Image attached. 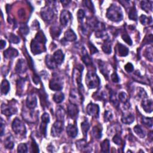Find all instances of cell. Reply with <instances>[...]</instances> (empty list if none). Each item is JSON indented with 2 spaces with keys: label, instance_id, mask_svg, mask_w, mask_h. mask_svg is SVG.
Returning <instances> with one entry per match:
<instances>
[{
  "label": "cell",
  "instance_id": "cell-1",
  "mask_svg": "<svg viewBox=\"0 0 153 153\" xmlns=\"http://www.w3.org/2000/svg\"><path fill=\"white\" fill-rule=\"evenodd\" d=\"M46 41V39L44 33L41 31L38 32L35 36V38L31 42V49L32 53L34 55L40 54L45 51Z\"/></svg>",
  "mask_w": 153,
  "mask_h": 153
},
{
  "label": "cell",
  "instance_id": "cell-2",
  "mask_svg": "<svg viewBox=\"0 0 153 153\" xmlns=\"http://www.w3.org/2000/svg\"><path fill=\"white\" fill-rule=\"evenodd\" d=\"M106 17L113 22H120L123 19V13L120 7L111 4L106 12Z\"/></svg>",
  "mask_w": 153,
  "mask_h": 153
},
{
  "label": "cell",
  "instance_id": "cell-3",
  "mask_svg": "<svg viewBox=\"0 0 153 153\" xmlns=\"http://www.w3.org/2000/svg\"><path fill=\"white\" fill-rule=\"evenodd\" d=\"M86 83L89 89L96 88L100 85V79L94 72H89L86 77Z\"/></svg>",
  "mask_w": 153,
  "mask_h": 153
},
{
  "label": "cell",
  "instance_id": "cell-4",
  "mask_svg": "<svg viewBox=\"0 0 153 153\" xmlns=\"http://www.w3.org/2000/svg\"><path fill=\"white\" fill-rule=\"evenodd\" d=\"M12 129L14 132H15L18 135H25L26 133V127L24 124L18 118L14 119L13 121Z\"/></svg>",
  "mask_w": 153,
  "mask_h": 153
},
{
  "label": "cell",
  "instance_id": "cell-5",
  "mask_svg": "<svg viewBox=\"0 0 153 153\" xmlns=\"http://www.w3.org/2000/svg\"><path fill=\"white\" fill-rule=\"evenodd\" d=\"M63 123L62 121L57 120L52 126L51 133L53 136H59L63 131Z\"/></svg>",
  "mask_w": 153,
  "mask_h": 153
},
{
  "label": "cell",
  "instance_id": "cell-6",
  "mask_svg": "<svg viewBox=\"0 0 153 153\" xmlns=\"http://www.w3.org/2000/svg\"><path fill=\"white\" fill-rule=\"evenodd\" d=\"M42 18L46 21H50L53 18L54 12L53 10L49 7H45L41 11Z\"/></svg>",
  "mask_w": 153,
  "mask_h": 153
},
{
  "label": "cell",
  "instance_id": "cell-7",
  "mask_svg": "<svg viewBox=\"0 0 153 153\" xmlns=\"http://www.w3.org/2000/svg\"><path fill=\"white\" fill-rule=\"evenodd\" d=\"M42 122L40 126V132L44 136L46 135V130L47 124L50 121V117L48 113H44L41 117Z\"/></svg>",
  "mask_w": 153,
  "mask_h": 153
},
{
  "label": "cell",
  "instance_id": "cell-8",
  "mask_svg": "<svg viewBox=\"0 0 153 153\" xmlns=\"http://www.w3.org/2000/svg\"><path fill=\"white\" fill-rule=\"evenodd\" d=\"M87 113L89 115L97 118L99 117V106L96 104L90 103L87 106Z\"/></svg>",
  "mask_w": 153,
  "mask_h": 153
},
{
  "label": "cell",
  "instance_id": "cell-9",
  "mask_svg": "<svg viewBox=\"0 0 153 153\" xmlns=\"http://www.w3.org/2000/svg\"><path fill=\"white\" fill-rule=\"evenodd\" d=\"M71 14L67 10H63L61 12L60 16V22L62 26H66L71 19Z\"/></svg>",
  "mask_w": 153,
  "mask_h": 153
},
{
  "label": "cell",
  "instance_id": "cell-10",
  "mask_svg": "<svg viewBox=\"0 0 153 153\" xmlns=\"http://www.w3.org/2000/svg\"><path fill=\"white\" fill-rule=\"evenodd\" d=\"M49 87L51 90L55 91H61L62 89V84L61 80L57 78H54L51 80Z\"/></svg>",
  "mask_w": 153,
  "mask_h": 153
},
{
  "label": "cell",
  "instance_id": "cell-11",
  "mask_svg": "<svg viewBox=\"0 0 153 153\" xmlns=\"http://www.w3.org/2000/svg\"><path fill=\"white\" fill-rule=\"evenodd\" d=\"M16 111V109L13 106L5 105V104H3L1 105V112L6 116H11L13 114H15Z\"/></svg>",
  "mask_w": 153,
  "mask_h": 153
},
{
  "label": "cell",
  "instance_id": "cell-12",
  "mask_svg": "<svg viewBox=\"0 0 153 153\" xmlns=\"http://www.w3.org/2000/svg\"><path fill=\"white\" fill-rule=\"evenodd\" d=\"M37 105V99L34 94L28 95L26 99V106L30 109H34Z\"/></svg>",
  "mask_w": 153,
  "mask_h": 153
},
{
  "label": "cell",
  "instance_id": "cell-13",
  "mask_svg": "<svg viewBox=\"0 0 153 153\" xmlns=\"http://www.w3.org/2000/svg\"><path fill=\"white\" fill-rule=\"evenodd\" d=\"M27 69L26 62L24 59H20L18 61L16 66V71L19 74H22L26 72Z\"/></svg>",
  "mask_w": 153,
  "mask_h": 153
},
{
  "label": "cell",
  "instance_id": "cell-14",
  "mask_svg": "<svg viewBox=\"0 0 153 153\" xmlns=\"http://www.w3.org/2000/svg\"><path fill=\"white\" fill-rule=\"evenodd\" d=\"M68 113L71 118H76L78 114V108L77 106L74 104H69L68 106Z\"/></svg>",
  "mask_w": 153,
  "mask_h": 153
},
{
  "label": "cell",
  "instance_id": "cell-15",
  "mask_svg": "<svg viewBox=\"0 0 153 153\" xmlns=\"http://www.w3.org/2000/svg\"><path fill=\"white\" fill-rule=\"evenodd\" d=\"M18 55V51L12 47L7 49L4 52V56L6 59H13Z\"/></svg>",
  "mask_w": 153,
  "mask_h": 153
},
{
  "label": "cell",
  "instance_id": "cell-16",
  "mask_svg": "<svg viewBox=\"0 0 153 153\" xmlns=\"http://www.w3.org/2000/svg\"><path fill=\"white\" fill-rule=\"evenodd\" d=\"M53 57L57 65H61L64 61L65 56L61 50H58L53 54Z\"/></svg>",
  "mask_w": 153,
  "mask_h": 153
},
{
  "label": "cell",
  "instance_id": "cell-17",
  "mask_svg": "<svg viewBox=\"0 0 153 153\" xmlns=\"http://www.w3.org/2000/svg\"><path fill=\"white\" fill-rule=\"evenodd\" d=\"M67 133L71 137H75L78 134V129L75 125H69L67 127Z\"/></svg>",
  "mask_w": 153,
  "mask_h": 153
},
{
  "label": "cell",
  "instance_id": "cell-18",
  "mask_svg": "<svg viewBox=\"0 0 153 153\" xmlns=\"http://www.w3.org/2000/svg\"><path fill=\"white\" fill-rule=\"evenodd\" d=\"M64 38L68 41H74L77 40V35L73 30L69 29L65 32Z\"/></svg>",
  "mask_w": 153,
  "mask_h": 153
},
{
  "label": "cell",
  "instance_id": "cell-19",
  "mask_svg": "<svg viewBox=\"0 0 153 153\" xmlns=\"http://www.w3.org/2000/svg\"><path fill=\"white\" fill-rule=\"evenodd\" d=\"M142 106L145 112L151 113L152 111V100L151 99L144 100L142 102Z\"/></svg>",
  "mask_w": 153,
  "mask_h": 153
},
{
  "label": "cell",
  "instance_id": "cell-20",
  "mask_svg": "<svg viewBox=\"0 0 153 153\" xmlns=\"http://www.w3.org/2000/svg\"><path fill=\"white\" fill-rule=\"evenodd\" d=\"M117 53L120 56H126L129 53V49L120 43H119L117 46Z\"/></svg>",
  "mask_w": 153,
  "mask_h": 153
},
{
  "label": "cell",
  "instance_id": "cell-21",
  "mask_svg": "<svg viewBox=\"0 0 153 153\" xmlns=\"http://www.w3.org/2000/svg\"><path fill=\"white\" fill-rule=\"evenodd\" d=\"M121 121L123 123L126 124V125H130L135 121V116L130 113L125 114L122 116Z\"/></svg>",
  "mask_w": 153,
  "mask_h": 153
},
{
  "label": "cell",
  "instance_id": "cell-22",
  "mask_svg": "<svg viewBox=\"0 0 153 153\" xmlns=\"http://www.w3.org/2000/svg\"><path fill=\"white\" fill-rule=\"evenodd\" d=\"M46 63L47 66L50 69H55L56 67L57 64L53 59V56L47 55L46 57Z\"/></svg>",
  "mask_w": 153,
  "mask_h": 153
},
{
  "label": "cell",
  "instance_id": "cell-23",
  "mask_svg": "<svg viewBox=\"0 0 153 153\" xmlns=\"http://www.w3.org/2000/svg\"><path fill=\"white\" fill-rule=\"evenodd\" d=\"M141 8L143 10L148 13L152 11V2L149 1H142L141 3Z\"/></svg>",
  "mask_w": 153,
  "mask_h": 153
},
{
  "label": "cell",
  "instance_id": "cell-24",
  "mask_svg": "<svg viewBox=\"0 0 153 153\" xmlns=\"http://www.w3.org/2000/svg\"><path fill=\"white\" fill-rule=\"evenodd\" d=\"M10 83L7 80H4L1 83V93L4 94H7L10 90Z\"/></svg>",
  "mask_w": 153,
  "mask_h": 153
},
{
  "label": "cell",
  "instance_id": "cell-25",
  "mask_svg": "<svg viewBox=\"0 0 153 153\" xmlns=\"http://www.w3.org/2000/svg\"><path fill=\"white\" fill-rule=\"evenodd\" d=\"M61 28L57 26H53L50 28V34L52 37L54 38H56L59 37V36L61 35Z\"/></svg>",
  "mask_w": 153,
  "mask_h": 153
},
{
  "label": "cell",
  "instance_id": "cell-26",
  "mask_svg": "<svg viewBox=\"0 0 153 153\" xmlns=\"http://www.w3.org/2000/svg\"><path fill=\"white\" fill-rule=\"evenodd\" d=\"M76 146L78 150L81 151L85 150L87 151V149H88V145H87L86 141L85 140H81L76 142Z\"/></svg>",
  "mask_w": 153,
  "mask_h": 153
},
{
  "label": "cell",
  "instance_id": "cell-27",
  "mask_svg": "<svg viewBox=\"0 0 153 153\" xmlns=\"http://www.w3.org/2000/svg\"><path fill=\"white\" fill-rule=\"evenodd\" d=\"M64 98H65L64 94L60 91L56 93L53 96V100L57 104L61 103L64 100Z\"/></svg>",
  "mask_w": 153,
  "mask_h": 153
},
{
  "label": "cell",
  "instance_id": "cell-28",
  "mask_svg": "<svg viewBox=\"0 0 153 153\" xmlns=\"http://www.w3.org/2000/svg\"><path fill=\"white\" fill-rule=\"evenodd\" d=\"M83 56H82V60L83 62L86 65H90L92 64V59L89 56L88 53H87V51L85 50V49H83Z\"/></svg>",
  "mask_w": 153,
  "mask_h": 153
},
{
  "label": "cell",
  "instance_id": "cell-29",
  "mask_svg": "<svg viewBox=\"0 0 153 153\" xmlns=\"http://www.w3.org/2000/svg\"><path fill=\"white\" fill-rule=\"evenodd\" d=\"M102 50L105 53L110 54L111 53V44L110 40H106L102 45Z\"/></svg>",
  "mask_w": 153,
  "mask_h": 153
},
{
  "label": "cell",
  "instance_id": "cell-30",
  "mask_svg": "<svg viewBox=\"0 0 153 153\" xmlns=\"http://www.w3.org/2000/svg\"><path fill=\"white\" fill-rule=\"evenodd\" d=\"M100 147L102 152H110V144L108 140H104L100 144Z\"/></svg>",
  "mask_w": 153,
  "mask_h": 153
},
{
  "label": "cell",
  "instance_id": "cell-31",
  "mask_svg": "<svg viewBox=\"0 0 153 153\" xmlns=\"http://www.w3.org/2000/svg\"><path fill=\"white\" fill-rule=\"evenodd\" d=\"M92 135L94 138L99 140L102 137V129L99 126L94 127L92 129Z\"/></svg>",
  "mask_w": 153,
  "mask_h": 153
},
{
  "label": "cell",
  "instance_id": "cell-32",
  "mask_svg": "<svg viewBox=\"0 0 153 153\" xmlns=\"http://www.w3.org/2000/svg\"><path fill=\"white\" fill-rule=\"evenodd\" d=\"M65 112L63 109L60 106L58 107L56 111V117L57 120L63 121L65 117Z\"/></svg>",
  "mask_w": 153,
  "mask_h": 153
},
{
  "label": "cell",
  "instance_id": "cell-33",
  "mask_svg": "<svg viewBox=\"0 0 153 153\" xmlns=\"http://www.w3.org/2000/svg\"><path fill=\"white\" fill-rule=\"evenodd\" d=\"M133 130H134L135 133L139 137L141 138H144L145 136V133L144 132V130L141 127V126L139 125L135 126V127L133 128Z\"/></svg>",
  "mask_w": 153,
  "mask_h": 153
},
{
  "label": "cell",
  "instance_id": "cell-34",
  "mask_svg": "<svg viewBox=\"0 0 153 153\" xmlns=\"http://www.w3.org/2000/svg\"><path fill=\"white\" fill-rule=\"evenodd\" d=\"M4 146L7 149H13L14 147V142L11 136H9L6 138L4 141Z\"/></svg>",
  "mask_w": 153,
  "mask_h": 153
},
{
  "label": "cell",
  "instance_id": "cell-35",
  "mask_svg": "<svg viewBox=\"0 0 153 153\" xmlns=\"http://www.w3.org/2000/svg\"><path fill=\"white\" fill-rule=\"evenodd\" d=\"M129 18L130 19L132 20H137V11L135 9V7L133 6L130 9L129 12Z\"/></svg>",
  "mask_w": 153,
  "mask_h": 153
},
{
  "label": "cell",
  "instance_id": "cell-36",
  "mask_svg": "<svg viewBox=\"0 0 153 153\" xmlns=\"http://www.w3.org/2000/svg\"><path fill=\"white\" fill-rule=\"evenodd\" d=\"M81 127H82V132H83V135L84 136H87V132H88L89 129H90L89 123L87 122V121H83L81 124Z\"/></svg>",
  "mask_w": 153,
  "mask_h": 153
},
{
  "label": "cell",
  "instance_id": "cell-37",
  "mask_svg": "<svg viewBox=\"0 0 153 153\" xmlns=\"http://www.w3.org/2000/svg\"><path fill=\"white\" fill-rule=\"evenodd\" d=\"M99 66L100 71L102 72V74L105 76V77H106L107 78L108 77V70H107V68L105 66V63L104 62L100 61L99 62Z\"/></svg>",
  "mask_w": 153,
  "mask_h": 153
},
{
  "label": "cell",
  "instance_id": "cell-38",
  "mask_svg": "<svg viewBox=\"0 0 153 153\" xmlns=\"http://www.w3.org/2000/svg\"><path fill=\"white\" fill-rule=\"evenodd\" d=\"M140 20L141 23L144 25H149V24H151L152 23L151 17L147 18L146 16H145V15L141 16V17L140 18Z\"/></svg>",
  "mask_w": 153,
  "mask_h": 153
},
{
  "label": "cell",
  "instance_id": "cell-39",
  "mask_svg": "<svg viewBox=\"0 0 153 153\" xmlns=\"http://www.w3.org/2000/svg\"><path fill=\"white\" fill-rule=\"evenodd\" d=\"M9 40L10 42L13 44H18L20 42V38L18 37V36H16V35H14L13 34H10Z\"/></svg>",
  "mask_w": 153,
  "mask_h": 153
},
{
  "label": "cell",
  "instance_id": "cell-40",
  "mask_svg": "<svg viewBox=\"0 0 153 153\" xmlns=\"http://www.w3.org/2000/svg\"><path fill=\"white\" fill-rule=\"evenodd\" d=\"M119 99L120 100V102H121L123 104H126L127 103V95L126 94V93L125 92H121L120 93L119 95Z\"/></svg>",
  "mask_w": 153,
  "mask_h": 153
},
{
  "label": "cell",
  "instance_id": "cell-41",
  "mask_svg": "<svg viewBox=\"0 0 153 153\" xmlns=\"http://www.w3.org/2000/svg\"><path fill=\"white\" fill-rule=\"evenodd\" d=\"M142 122L144 125L147 126L148 127L152 126V119L148 117H143L142 120Z\"/></svg>",
  "mask_w": 153,
  "mask_h": 153
},
{
  "label": "cell",
  "instance_id": "cell-42",
  "mask_svg": "<svg viewBox=\"0 0 153 153\" xmlns=\"http://www.w3.org/2000/svg\"><path fill=\"white\" fill-rule=\"evenodd\" d=\"M19 30H20V32L22 34L25 35H28V34L29 33V32H30V30H29V28H28V26L26 24L21 25V26L20 27V29H19Z\"/></svg>",
  "mask_w": 153,
  "mask_h": 153
},
{
  "label": "cell",
  "instance_id": "cell-43",
  "mask_svg": "<svg viewBox=\"0 0 153 153\" xmlns=\"http://www.w3.org/2000/svg\"><path fill=\"white\" fill-rule=\"evenodd\" d=\"M28 151V148L25 144H20L18 145V152H26Z\"/></svg>",
  "mask_w": 153,
  "mask_h": 153
},
{
  "label": "cell",
  "instance_id": "cell-44",
  "mask_svg": "<svg viewBox=\"0 0 153 153\" xmlns=\"http://www.w3.org/2000/svg\"><path fill=\"white\" fill-rule=\"evenodd\" d=\"M145 56L150 61H152V47H149L145 51Z\"/></svg>",
  "mask_w": 153,
  "mask_h": 153
},
{
  "label": "cell",
  "instance_id": "cell-45",
  "mask_svg": "<svg viewBox=\"0 0 153 153\" xmlns=\"http://www.w3.org/2000/svg\"><path fill=\"white\" fill-rule=\"evenodd\" d=\"M84 5L87 7V8H88L90 11H92L93 12L94 11V5L92 3V1H83Z\"/></svg>",
  "mask_w": 153,
  "mask_h": 153
},
{
  "label": "cell",
  "instance_id": "cell-46",
  "mask_svg": "<svg viewBox=\"0 0 153 153\" xmlns=\"http://www.w3.org/2000/svg\"><path fill=\"white\" fill-rule=\"evenodd\" d=\"M122 39L123 40V41H125L127 44H129L130 46L132 44V41L127 34H123L122 35Z\"/></svg>",
  "mask_w": 153,
  "mask_h": 153
},
{
  "label": "cell",
  "instance_id": "cell-47",
  "mask_svg": "<svg viewBox=\"0 0 153 153\" xmlns=\"http://www.w3.org/2000/svg\"><path fill=\"white\" fill-rule=\"evenodd\" d=\"M113 118V114L112 113L109 111H106L104 114V120L105 121H108L112 119Z\"/></svg>",
  "mask_w": 153,
  "mask_h": 153
},
{
  "label": "cell",
  "instance_id": "cell-48",
  "mask_svg": "<svg viewBox=\"0 0 153 153\" xmlns=\"http://www.w3.org/2000/svg\"><path fill=\"white\" fill-rule=\"evenodd\" d=\"M113 142L115 144H116L117 145H121L122 144V140H121V138L118 135H115L114 136L113 139Z\"/></svg>",
  "mask_w": 153,
  "mask_h": 153
},
{
  "label": "cell",
  "instance_id": "cell-49",
  "mask_svg": "<svg viewBox=\"0 0 153 153\" xmlns=\"http://www.w3.org/2000/svg\"><path fill=\"white\" fill-rule=\"evenodd\" d=\"M125 69L127 72H132L134 70L133 65L131 63H127L125 66Z\"/></svg>",
  "mask_w": 153,
  "mask_h": 153
},
{
  "label": "cell",
  "instance_id": "cell-50",
  "mask_svg": "<svg viewBox=\"0 0 153 153\" xmlns=\"http://www.w3.org/2000/svg\"><path fill=\"white\" fill-rule=\"evenodd\" d=\"M138 94H139V96L141 98H146L147 97V93L145 92V91L142 89V88H140L139 89V92H138Z\"/></svg>",
  "mask_w": 153,
  "mask_h": 153
},
{
  "label": "cell",
  "instance_id": "cell-51",
  "mask_svg": "<svg viewBox=\"0 0 153 153\" xmlns=\"http://www.w3.org/2000/svg\"><path fill=\"white\" fill-rule=\"evenodd\" d=\"M85 16V13L83 10L80 9L77 12V17L79 20H83V19Z\"/></svg>",
  "mask_w": 153,
  "mask_h": 153
},
{
  "label": "cell",
  "instance_id": "cell-52",
  "mask_svg": "<svg viewBox=\"0 0 153 153\" xmlns=\"http://www.w3.org/2000/svg\"><path fill=\"white\" fill-rule=\"evenodd\" d=\"M89 47H90V52L92 55L94 54V53H96L98 52V50L96 49V47H94V46L93 44H92V42L89 43Z\"/></svg>",
  "mask_w": 153,
  "mask_h": 153
},
{
  "label": "cell",
  "instance_id": "cell-53",
  "mask_svg": "<svg viewBox=\"0 0 153 153\" xmlns=\"http://www.w3.org/2000/svg\"><path fill=\"white\" fill-rule=\"evenodd\" d=\"M111 80H113V82L114 83H118L119 82V77L117 75V74L116 72H114V73L111 75Z\"/></svg>",
  "mask_w": 153,
  "mask_h": 153
},
{
  "label": "cell",
  "instance_id": "cell-54",
  "mask_svg": "<svg viewBox=\"0 0 153 153\" xmlns=\"http://www.w3.org/2000/svg\"><path fill=\"white\" fill-rule=\"evenodd\" d=\"M32 147L33 152H37L39 151V149H38V145L37 144V143L35 142V141L34 140H32Z\"/></svg>",
  "mask_w": 153,
  "mask_h": 153
},
{
  "label": "cell",
  "instance_id": "cell-55",
  "mask_svg": "<svg viewBox=\"0 0 153 153\" xmlns=\"http://www.w3.org/2000/svg\"><path fill=\"white\" fill-rule=\"evenodd\" d=\"M5 129V126L3 124V120L1 119V136H3L4 134V131Z\"/></svg>",
  "mask_w": 153,
  "mask_h": 153
},
{
  "label": "cell",
  "instance_id": "cell-56",
  "mask_svg": "<svg viewBox=\"0 0 153 153\" xmlns=\"http://www.w3.org/2000/svg\"><path fill=\"white\" fill-rule=\"evenodd\" d=\"M5 45H6L5 41H4V40H1V49H4L5 47Z\"/></svg>",
  "mask_w": 153,
  "mask_h": 153
},
{
  "label": "cell",
  "instance_id": "cell-57",
  "mask_svg": "<svg viewBox=\"0 0 153 153\" xmlns=\"http://www.w3.org/2000/svg\"><path fill=\"white\" fill-rule=\"evenodd\" d=\"M71 1H61V3L65 6V5H68L69 3H70Z\"/></svg>",
  "mask_w": 153,
  "mask_h": 153
}]
</instances>
